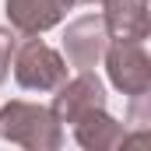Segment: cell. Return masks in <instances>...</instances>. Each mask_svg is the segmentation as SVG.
<instances>
[{
  "label": "cell",
  "mask_w": 151,
  "mask_h": 151,
  "mask_svg": "<svg viewBox=\"0 0 151 151\" xmlns=\"http://www.w3.org/2000/svg\"><path fill=\"white\" fill-rule=\"evenodd\" d=\"M0 141H11L28 151H56L63 144V123L49 106L14 99L0 109Z\"/></svg>",
  "instance_id": "cell-1"
},
{
  "label": "cell",
  "mask_w": 151,
  "mask_h": 151,
  "mask_svg": "<svg viewBox=\"0 0 151 151\" xmlns=\"http://www.w3.org/2000/svg\"><path fill=\"white\" fill-rule=\"evenodd\" d=\"M11 70H14L18 88H25V91H56L67 81L70 67H67V60L53 46H46L39 35H25V39H18Z\"/></svg>",
  "instance_id": "cell-2"
},
{
  "label": "cell",
  "mask_w": 151,
  "mask_h": 151,
  "mask_svg": "<svg viewBox=\"0 0 151 151\" xmlns=\"http://www.w3.org/2000/svg\"><path fill=\"white\" fill-rule=\"evenodd\" d=\"M109 84L123 95H144L151 91V60L144 42H109L102 53Z\"/></svg>",
  "instance_id": "cell-3"
},
{
  "label": "cell",
  "mask_w": 151,
  "mask_h": 151,
  "mask_svg": "<svg viewBox=\"0 0 151 151\" xmlns=\"http://www.w3.org/2000/svg\"><path fill=\"white\" fill-rule=\"evenodd\" d=\"M106 46H109V35H106L102 14H81L63 32V53L74 70H95L102 63Z\"/></svg>",
  "instance_id": "cell-4"
},
{
  "label": "cell",
  "mask_w": 151,
  "mask_h": 151,
  "mask_svg": "<svg viewBox=\"0 0 151 151\" xmlns=\"http://www.w3.org/2000/svg\"><path fill=\"white\" fill-rule=\"evenodd\" d=\"M102 106H106V84L95 77V70H77V77H67L56 88L49 109L60 123H74L88 109H102Z\"/></svg>",
  "instance_id": "cell-5"
},
{
  "label": "cell",
  "mask_w": 151,
  "mask_h": 151,
  "mask_svg": "<svg viewBox=\"0 0 151 151\" xmlns=\"http://www.w3.org/2000/svg\"><path fill=\"white\" fill-rule=\"evenodd\" d=\"M74 0H4V14L18 35H42L56 28Z\"/></svg>",
  "instance_id": "cell-6"
},
{
  "label": "cell",
  "mask_w": 151,
  "mask_h": 151,
  "mask_svg": "<svg viewBox=\"0 0 151 151\" xmlns=\"http://www.w3.org/2000/svg\"><path fill=\"white\" fill-rule=\"evenodd\" d=\"M109 42H144L151 35L148 0H99Z\"/></svg>",
  "instance_id": "cell-7"
},
{
  "label": "cell",
  "mask_w": 151,
  "mask_h": 151,
  "mask_svg": "<svg viewBox=\"0 0 151 151\" xmlns=\"http://www.w3.org/2000/svg\"><path fill=\"white\" fill-rule=\"evenodd\" d=\"M70 127H74V141L84 151H116L123 144V137H127V127L116 116L106 113V106L102 109H88Z\"/></svg>",
  "instance_id": "cell-8"
},
{
  "label": "cell",
  "mask_w": 151,
  "mask_h": 151,
  "mask_svg": "<svg viewBox=\"0 0 151 151\" xmlns=\"http://www.w3.org/2000/svg\"><path fill=\"white\" fill-rule=\"evenodd\" d=\"M127 123H134L137 130H148L151 123V95H130V109H127Z\"/></svg>",
  "instance_id": "cell-9"
},
{
  "label": "cell",
  "mask_w": 151,
  "mask_h": 151,
  "mask_svg": "<svg viewBox=\"0 0 151 151\" xmlns=\"http://www.w3.org/2000/svg\"><path fill=\"white\" fill-rule=\"evenodd\" d=\"M14 49H18V32H14V28H0V84L11 77Z\"/></svg>",
  "instance_id": "cell-10"
},
{
  "label": "cell",
  "mask_w": 151,
  "mask_h": 151,
  "mask_svg": "<svg viewBox=\"0 0 151 151\" xmlns=\"http://www.w3.org/2000/svg\"><path fill=\"white\" fill-rule=\"evenodd\" d=\"M74 4H99V0H74Z\"/></svg>",
  "instance_id": "cell-11"
}]
</instances>
